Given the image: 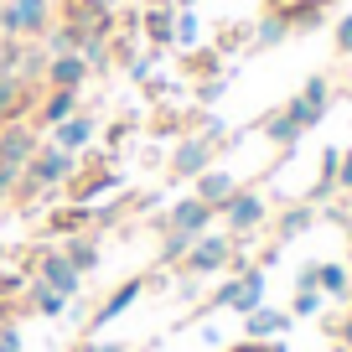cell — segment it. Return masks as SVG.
I'll use <instances>...</instances> for the list:
<instances>
[{
	"label": "cell",
	"instance_id": "1",
	"mask_svg": "<svg viewBox=\"0 0 352 352\" xmlns=\"http://www.w3.org/2000/svg\"><path fill=\"white\" fill-rule=\"evenodd\" d=\"M78 176V155L73 151H57V145H36V155L26 161L21 171V197H36V192H52V187H67Z\"/></svg>",
	"mask_w": 352,
	"mask_h": 352
},
{
	"label": "cell",
	"instance_id": "2",
	"mask_svg": "<svg viewBox=\"0 0 352 352\" xmlns=\"http://www.w3.org/2000/svg\"><path fill=\"white\" fill-rule=\"evenodd\" d=\"M218 218H223V228H228L233 239H254V233L270 223V202H264L254 187H239V192L218 208Z\"/></svg>",
	"mask_w": 352,
	"mask_h": 352
},
{
	"label": "cell",
	"instance_id": "3",
	"mask_svg": "<svg viewBox=\"0 0 352 352\" xmlns=\"http://www.w3.org/2000/svg\"><path fill=\"white\" fill-rule=\"evenodd\" d=\"M26 270H32V280H42L47 290H63L67 300L83 290V275H78L73 264H67V254H63V249H36L32 259H26Z\"/></svg>",
	"mask_w": 352,
	"mask_h": 352
},
{
	"label": "cell",
	"instance_id": "4",
	"mask_svg": "<svg viewBox=\"0 0 352 352\" xmlns=\"http://www.w3.org/2000/svg\"><path fill=\"white\" fill-rule=\"evenodd\" d=\"M228 259H233V233H197L192 239V249H187V275H223L228 270Z\"/></svg>",
	"mask_w": 352,
	"mask_h": 352
},
{
	"label": "cell",
	"instance_id": "5",
	"mask_svg": "<svg viewBox=\"0 0 352 352\" xmlns=\"http://www.w3.org/2000/svg\"><path fill=\"white\" fill-rule=\"evenodd\" d=\"M212 306H228V311H239V316H249L254 306H264V270L254 264L243 275H228L218 290H212Z\"/></svg>",
	"mask_w": 352,
	"mask_h": 352
},
{
	"label": "cell",
	"instance_id": "6",
	"mask_svg": "<svg viewBox=\"0 0 352 352\" xmlns=\"http://www.w3.org/2000/svg\"><path fill=\"white\" fill-rule=\"evenodd\" d=\"M212 145H218V140H208L202 130L182 135V140L171 145V161H166V166H171V182H197V176L212 166Z\"/></svg>",
	"mask_w": 352,
	"mask_h": 352
},
{
	"label": "cell",
	"instance_id": "7",
	"mask_svg": "<svg viewBox=\"0 0 352 352\" xmlns=\"http://www.w3.org/2000/svg\"><path fill=\"white\" fill-rule=\"evenodd\" d=\"M327 109H331V78L327 73H316V78H306L300 83V94L285 104V114L300 124V130H311V124H321L327 120Z\"/></svg>",
	"mask_w": 352,
	"mask_h": 352
},
{
	"label": "cell",
	"instance_id": "8",
	"mask_svg": "<svg viewBox=\"0 0 352 352\" xmlns=\"http://www.w3.org/2000/svg\"><path fill=\"white\" fill-rule=\"evenodd\" d=\"M47 32V0H6L0 6V36H21V42H32V36Z\"/></svg>",
	"mask_w": 352,
	"mask_h": 352
},
{
	"label": "cell",
	"instance_id": "9",
	"mask_svg": "<svg viewBox=\"0 0 352 352\" xmlns=\"http://www.w3.org/2000/svg\"><path fill=\"white\" fill-rule=\"evenodd\" d=\"M36 155V130L26 120H6L0 124V166L11 171H26V161Z\"/></svg>",
	"mask_w": 352,
	"mask_h": 352
},
{
	"label": "cell",
	"instance_id": "10",
	"mask_svg": "<svg viewBox=\"0 0 352 352\" xmlns=\"http://www.w3.org/2000/svg\"><path fill=\"white\" fill-rule=\"evenodd\" d=\"M145 285H151V280H140V275H135V280H124V285H114L109 296H104V306H94V311H88V331H104L109 321H120L124 311H130L135 300L145 296Z\"/></svg>",
	"mask_w": 352,
	"mask_h": 352
},
{
	"label": "cell",
	"instance_id": "11",
	"mask_svg": "<svg viewBox=\"0 0 352 352\" xmlns=\"http://www.w3.org/2000/svg\"><path fill=\"white\" fill-rule=\"evenodd\" d=\"M212 218H218V212H212L202 197H176L171 208H166V228L192 233V239H197V233H208V228H212Z\"/></svg>",
	"mask_w": 352,
	"mask_h": 352
},
{
	"label": "cell",
	"instance_id": "12",
	"mask_svg": "<svg viewBox=\"0 0 352 352\" xmlns=\"http://www.w3.org/2000/svg\"><path fill=\"white\" fill-rule=\"evenodd\" d=\"M94 140H99V120H94L88 109H78L73 120H63V124L52 130V145H57V151H73V155L88 151Z\"/></svg>",
	"mask_w": 352,
	"mask_h": 352
},
{
	"label": "cell",
	"instance_id": "13",
	"mask_svg": "<svg viewBox=\"0 0 352 352\" xmlns=\"http://www.w3.org/2000/svg\"><path fill=\"white\" fill-rule=\"evenodd\" d=\"M78 94H83V88H47L42 99H36V120H42L47 130H57L63 120H73V114L83 109V104H78Z\"/></svg>",
	"mask_w": 352,
	"mask_h": 352
},
{
	"label": "cell",
	"instance_id": "14",
	"mask_svg": "<svg viewBox=\"0 0 352 352\" xmlns=\"http://www.w3.org/2000/svg\"><path fill=\"white\" fill-rule=\"evenodd\" d=\"M42 83H47V88H83V83H88V63H83L78 52H57V57H47Z\"/></svg>",
	"mask_w": 352,
	"mask_h": 352
},
{
	"label": "cell",
	"instance_id": "15",
	"mask_svg": "<svg viewBox=\"0 0 352 352\" xmlns=\"http://www.w3.org/2000/svg\"><path fill=\"white\" fill-rule=\"evenodd\" d=\"M32 109H36V94L16 73H0V124L6 120H26Z\"/></svg>",
	"mask_w": 352,
	"mask_h": 352
},
{
	"label": "cell",
	"instance_id": "16",
	"mask_svg": "<svg viewBox=\"0 0 352 352\" xmlns=\"http://www.w3.org/2000/svg\"><path fill=\"white\" fill-rule=\"evenodd\" d=\"M243 331H249L254 342H275L290 331V311H270V306H254L249 316H243Z\"/></svg>",
	"mask_w": 352,
	"mask_h": 352
},
{
	"label": "cell",
	"instance_id": "17",
	"mask_svg": "<svg viewBox=\"0 0 352 352\" xmlns=\"http://www.w3.org/2000/svg\"><path fill=\"white\" fill-rule=\"evenodd\" d=\"M316 218H321V212L311 208V202H290V208L275 218V249H280V243H290V239H300Z\"/></svg>",
	"mask_w": 352,
	"mask_h": 352
},
{
	"label": "cell",
	"instance_id": "18",
	"mask_svg": "<svg viewBox=\"0 0 352 352\" xmlns=\"http://www.w3.org/2000/svg\"><path fill=\"white\" fill-rule=\"evenodd\" d=\"M140 32L151 36V47H171V36H176V6H145V11H140Z\"/></svg>",
	"mask_w": 352,
	"mask_h": 352
},
{
	"label": "cell",
	"instance_id": "19",
	"mask_svg": "<svg viewBox=\"0 0 352 352\" xmlns=\"http://www.w3.org/2000/svg\"><path fill=\"white\" fill-rule=\"evenodd\" d=\"M88 223H99V212L88 208V202H67V208H57L52 218H47V233H63V239H73V233H83Z\"/></svg>",
	"mask_w": 352,
	"mask_h": 352
},
{
	"label": "cell",
	"instance_id": "20",
	"mask_svg": "<svg viewBox=\"0 0 352 352\" xmlns=\"http://www.w3.org/2000/svg\"><path fill=\"white\" fill-rule=\"evenodd\" d=\"M120 187V171H78L73 182H67V192H73V202H88V208H94V197H104V192H114Z\"/></svg>",
	"mask_w": 352,
	"mask_h": 352
},
{
	"label": "cell",
	"instance_id": "21",
	"mask_svg": "<svg viewBox=\"0 0 352 352\" xmlns=\"http://www.w3.org/2000/svg\"><path fill=\"white\" fill-rule=\"evenodd\" d=\"M233 192H239V182H233V176H228V171H212V166H208V171H202V176H197V192H192V197H202V202H208V208H212V212H218V208H223V202H228V197H233Z\"/></svg>",
	"mask_w": 352,
	"mask_h": 352
},
{
	"label": "cell",
	"instance_id": "22",
	"mask_svg": "<svg viewBox=\"0 0 352 352\" xmlns=\"http://www.w3.org/2000/svg\"><path fill=\"white\" fill-rule=\"evenodd\" d=\"M285 36H290V26H285L280 11H264L259 21L249 26V47H254V52H270V47H280Z\"/></svg>",
	"mask_w": 352,
	"mask_h": 352
},
{
	"label": "cell",
	"instance_id": "23",
	"mask_svg": "<svg viewBox=\"0 0 352 352\" xmlns=\"http://www.w3.org/2000/svg\"><path fill=\"white\" fill-rule=\"evenodd\" d=\"M259 130H264V140H270V145H280V151H296V145H300V135H306V130H300V124L290 120L285 109L264 114V120H259Z\"/></svg>",
	"mask_w": 352,
	"mask_h": 352
},
{
	"label": "cell",
	"instance_id": "24",
	"mask_svg": "<svg viewBox=\"0 0 352 352\" xmlns=\"http://www.w3.org/2000/svg\"><path fill=\"white\" fill-rule=\"evenodd\" d=\"M280 16H285L290 32H316L321 21H327V6H316V0H285V6H275Z\"/></svg>",
	"mask_w": 352,
	"mask_h": 352
},
{
	"label": "cell",
	"instance_id": "25",
	"mask_svg": "<svg viewBox=\"0 0 352 352\" xmlns=\"http://www.w3.org/2000/svg\"><path fill=\"white\" fill-rule=\"evenodd\" d=\"M316 290H321V296H337V300H352V270H347V264H316Z\"/></svg>",
	"mask_w": 352,
	"mask_h": 352
},
{
	"label": "cell",
	"instance_id": "26",
	"mask_svg": "<svg viewBox=\"0 0 352 352\" xmlns=\"http://www.w3.org/2000/svg\"><path fill=\"white\" fill-rule=\"evenodd\" d=\"M67 264H73V270H78V275H94V270H99V239H88V233H73V239H67Z\"/></svg>",
	"mask_w": 352,
	"mask_h": 352
},
{
	"label": "cell",
	"instance_id": "27",
	"mask_svg": "<svg viewBox=\"0 0 352 352\" xmlns=\"http://www.w3.org/2000/svg\"><path fill=\"white\" fill-rule=\"evenodd\" d=\"M26 306H32L36 316H47V321L67 316V296H63V290H47L42 280H32V290H26Z\"/></svg>",
	"mask_w": 352,
	"mask_h": 352
},
{
	"label": "cell",
	"instance_id": "28",
	"mask_svg": "<svg viewBox=\"0 0 352 352\" xmlns=\"http://www.w3.org/2000/svg\"><path fill=\"white\" fill-rule=\"evenodd\" d=\"M78 42H83V32H78L73 21H47V32H42V52H47V57L78 52Z\"/></svg>",
	"mask_w": 352,
	"mask_h": 352
},
{
	"label": "cell",
	"instance_id": "29",
	"mask_svg": "<svg viewBox=\"0 0 352 352\" xmlns=\"http://www.w3.org/2000/svg\"><path fill=\"white\" fill-rule=\"evenodd\" d=\"M202 42V21L192 11H176V36H171V47H182V52H192V47Z\"/></svg>",
	"mask_w": 352,
	"mask_h": 352
},
{
	"label": "cell",
	"instance_id": "30",
	"mask_svg": "<svg viewBox=\"0 0 352 352\" xmlns=\"http://www.w3.org/2000/svg\"><path fill=\"white\" fill-rule=\"evenodd\" d=\"M187 249H192V233H176V228H166V243H161V264H166V270H176V264L187 259Z\"/></svg>",
	"mask_w": 352,
	"mask_h": 352
},
{
	"label": "cell",
	"instance_id": "31",
	"mask_svg": "<svg viewBox=\"0 0 352 352\" xmlns=\"http://www.w3.org/2000/svg\"><path fill=\"white\" fill-rule=\"evenodd\" d=\"M26 290H32V270H0V300H21Z\"/></svg>",
	"mask_w": 352,
	"mask_h": 352
},
{
	"label": "cell",
	"instance_id": "32",
	"mask_svg": "<svg viewBox=\"0 0 352 352\" xmlns=\"http://www.w3.org/2000/svg\"><path fill=\"white\" fill-rule=\"evenodd\" d=\"M321 300H327V296H321V290H296V300H290V321H306V316H321Z\"/></svg>",
	"mask_w": 352,
	"mask_h": 352
},
{
	"label": "cell",
	"instance_id": "33",
	"mask_svg": "<svg viewBox=\"0 0 352 352\" xmlns=\"http://www.w3.org/2000/svg\"><path fill=\"white\" fill-rule=\"evenodd\" d=\"M331 42H337V57H352V16H337V26H331Z\"/></svg>",
	"mask_w": 352,
	"mask_h": 352
},
{
	"label": "cell",
	"instance_id": "34",
	"mask_svg": "<svg viewBox=\"0 0 352 352\" xmlns=\"http://www.w3.org/2000/svg\"><path fill=\"white\" fill-rule=\"evenodd\" d=\"M223 88H228V73H212V78H202V83H197V99H202V104H212Z\"/></svg>",
	"mask_w": 352,
	"mask_h": 352
},
{
	"label": "cell",
	"instance_id": "35",
	"mask_svg": "<svg viewBox=\"0 0 352 352\" xmlns=\"http://www.w3.org/2000/svg\"><path fill=\"white\" fill-rule=\"evenodd\" d=\"M151 67H155V57H124V73H130L135 83H145V78H151Z\"/></svg>",
	"mask_w": 352,
	"mask_h": 352
},
{
	"label": "cell",
	"instance_id": "36",
	"mask_svg": "<svg viewBox=\"0 0 352 352\" xmlns=\"http://www.w3.org/2000/svg\"><path fill=\"white\" fill-rule=\"evenodd\" d=\"M331 192H337V182H331V176H316V187L306 192V202H311V208H321V202H327Z\"/></svg>",
	"mask_w": 352,
	"mask_h": 352
},
{
	"label": "cell",
	"instance_id": "37",
	"mask_svg": "<svg viewBox=\"0 0 352 352\" xmlns=\"http://www.w3.org/2000/svg\"><path fill=\"white\" fill-rule=\"evenodd\" d=\"M337 192L352 197V151H342V161H337Z\"/></svg>",
	"mask_w": 352,
	"mask_h": 352
},
{
	"label": "cell",
	"instance_id": "38",
	"mask_svg": "<svg viewBox=\"0 0 352 352\" xmlns=\"http://www.w3.org/2000/svg\"><path fill=\"white\" fill-rule=\"evenodd\" d=\"M331 331H337V342H342V352H352V311L342 321H331Z\"/></svg>",
	"mask_w": 352,
	"mask_h": 352
},
{
	"label": "cell",
	"instance_id": "39",
	"mask_svg": "<svg viewBox=\"0 0 352 352\" xmlns=\"http://www.w3.org/2000/svg\"><path fill=\"white\" fill-rule=\"evenodd\" d=\"M0 352H21V331H16L11 321L0 327Z\"/></svg>",
	"mask_w": 352,
	"mask_h": 352
},
{
	"label": "cell",
	"instance_id": "40",
	"mask_svg": "<svg viewBox=\"0 0 352 352\" xmlns=\"http://www.w3.org/2000/svg\"><path fill=\"white\" fill-rule=\"evenodd\" d=\"M337 161H342V151H337V145H327V151H321V176L337 182Z\"/></svg>",
	"mask_w": 352,
	"mask_h": 352
},
{
	"label": "cell",
	"instance_id": "41",
	"mask_svg": "<svg viewBox=\"0 0 352 352\" xmlns=\"http://www.w3.org/2000/svg\"><path fill=\"white\" fill-rule=\"evenodd\" d=\"M228 352H280L275 342H254V337H243L239 347H228Z\"/></svg>",
	"mask_w": 352,
	"mask_h": 352
},
{
	"label": "cell",
	"instance_id": "42",
	"mask_svg": "<svg viewBox=\"0 0 352 352\" xmlns=\"http://www.w3.org/2000/svg\"><path fill=\"white\" fill-rule=\"evenodd\" d=\"M130 130H135V120H120V124L109 130V145H124V140H130Z\"/></svg>",
	"mask_w": 352,
	"mask_h": 352
},
{
	"label": "cell",
	"instance_id": "43",
	"mask_svg": "<svg viewBox=\"0 0 352 352\" xmlns=\"http://www.w3.org/2000/svg\"><path fill=\"white\" fill-rule=\"evenodd\" d=\"M296 290H316V264H306V270L296 275Z\"/></svg>",
	"mask_w": 352,
	"mask_h": 352
},
{
	"label": "cell",
	"instance_id": "44",
	"mask_svg": "<svg viewBox=\"0 0 352 352\" xmlns=\"http://www.w3.org/2000/svg\"><path fill=\"white\" fill-rule=\"evenodd\" d=\"M83 352H130V347H124V342H88Z\"/></svg>",
	"mask_w": 352,
	"mask_h": 352
},
{
	"label": "cell",
	"instance_id": "45",
	"mask_svg": "<svg viewBox=\"0 0 352 352\" xmlns=\"http://www.w3.org/2000/svg\"><path fill=\"white\" fill-rule=\"evenodd\" d=\"M6 321H11V300H0V327H6Z\"/></svg>",
	"mask_w": 352,
	"mask_h": 352
},
{
	"label": "cell",
	"instance_id": "46",
	"mask_svg": "<svg viewBox=\"0 0 352 352\" xmlns=\"http://www.w3.org/2000/svg\"><path fill=\"white\" fill-rule=\"evenodd\" d=\"M275 6H285V0H270V11H275ZM316 6H331V0H316Z\"/></svg>",
	"mask_w": 352,
	"mask_h": 352
},
{
	"label": "cell",
	"instance_id": "47",
	"mask_svg": "<svg viewBox=\"0 0 352 352\" xmlns=\"http://www.w3.org/2000/svg\"><path fill=\"white\" fill-rule=\"evenodd\" d=\"M0 259H6V243H0Z\"/></svg>",
	"mask_w": 352,
	"mask_h": 352
}]
</instances>
